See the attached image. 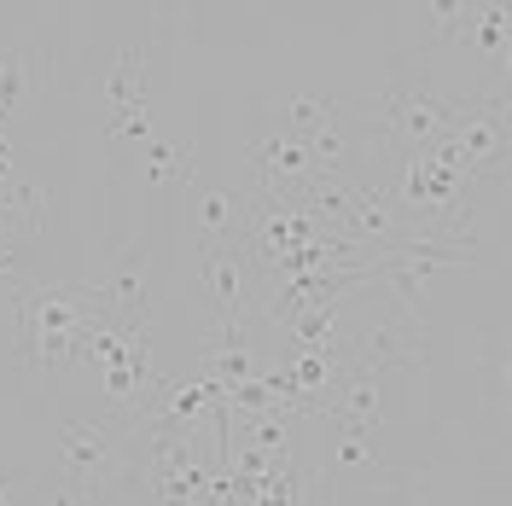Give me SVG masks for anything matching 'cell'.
<instances>
[{
  "instance_id": "12",
  "label": "cell",
  "mask_w": 512,
  "mask_h": 506,
  "mask_svg": "<svg viewBox=\"0 0 512 506\" xmlns=\"http://www.w3.org/2000/svg\"><path fill=\"white\" fill-rule=\"evenodd\" d=\"M99 94H105V111H111V117L146 105V47H140V41H123V53L105 70V88H99Z\"/></svg>"
},
{
  "instance_id": "13",
  "label": "cell",
  "mask_w": 512,
  "mask_h": 506,
  "mask_svg": "<svg viewBox=\"0 0 512 506\" xmlns=\"http://www.w3.org/2000/svg\"><path fill=\"white\" fill-rule=\"evenodd\" d=\"M140 152H146V181H152V187H175V181H187L192 163H198V146L181 140V134H152Z\"/></svg>"
},
{
  "instance_id": "11",
  "label": "cell",
  "mask_w": 512,
  "mask_h": 506,
  "mask_svg": "<svg viewBox=\"0 0 512 506\" xmlns=\"http://www.w3.org/2000/svg\"><path fill=\"white\" fill-rule=\"evenodd\" d=\"M251 506H309V466H303L297 448H286L268 472L256 477Z\"/></svg>"
},
{
  "instance_id": "9",
  "label": "cell",
  "mask_w": 512,
  "mask_h": 506,
  "mask_svg": "<svg viewBox=\"0 0 512 506\" xmlns=\"http://www.w3.org/2000/svg\"><path fill=\"white\" fill-rule=\"evenodd\" d=\"M94 291H99V309L111 320L146 326V309H152V297H146V245H123L117 262H111V274H105Z\"/></svg>"
},
{
  "instance_id": "7",
  "label": "cell",
  "mask_w": 512,
  "mask_h": 506,
  "mask_svg": "<svg viewBox=\"0 0 512 506\" xmlns=\"http://www.w3.org/2000/svg\"><path fill=\"white\" fill-rule=\"evenodd\" d=\"M309 181H315L309 146L274 111L256 117L251 123V192H262V198H297Z\"/></svg>"
},
{
  "instance_id": "5",
  "label": "cell",
  "mask_w": 512,
  "mask_h": 506,
  "mask_svg": "<svg viewBox=\"0 0 512 506\" xmlns=\"http://www.w3.org/2000/svg\"><path fill=\"white\" fill-rule=\"evenodd\" d=\"M198 280H204V291L216 297L222 326H239V332H245L251 315H262V291H268V280H262V268H256L245 233H239V239H216V245H198Z\"/></svg>"
},
{
  "instance_id": "4",
  "label": "cell",
  "mask_w": 512,
  "mask_h": 506,
  "mask_svg": "<svg viewBox=\"0 0 512 506\" xmlns=\"http://www.w3.org/2000/svg\"><path fill=\"white\" fill-rule=\"evenodd\" d=\"M82 361H94L99 367V384H105V408L111 419H140V413L152 408V390H158V361H152V349H146V326H123V320H111L99 309L88 320V332H82Z\"/></svg>"
},
{
  "instance_id": "17",
  "label": "cell",
  "mask_w": 512,
  "mask_h": 506,
  "mask_svg": "<svg viewBox=\"0 0 512 506\" xmlns=\"http://www.w3.org/2000/svg\"><path fill=\"white\" fill-rule=\"evenodd\" d=\"M0 506H18V472L0 466Z\"/></svg>"
},
{
  "instance_id": "2",
  "label": "cell",
  "mask_w": 512,
  "mask_h": 506,
  "mask_svg": "<svg viewBox=\"0 0 512 506\" xmlns=\"http://www.w3.org/2000/svg\"><path fill=\"white\" fill-rule=\"evenodd\" d=\"M99 315V291L82 280H18V355L35 373L82 361V332Z\"/></svg>"
},
{
  "instance_id": "8",
  "label": "cell",
  "mask_w": 512,
  "mask_h": 506,
  "mask_svg": "<svg viewBox=\"0 0 512 506\" xmlns=\"http://www.w3.org/2000/svg\"><path fill=\"white\" fill-rule=\"evenodd\" d=\"M41 76H47V53L35 47V35H6L0 41V134L12 117H24L35 105Z\"/></svg>"
},
{
  "instance_id": "1",
  "label": "cell",
  "mask_w": 512,
  "mask_h": 506,
  "mask_svg": "<svg viewBox=\"0 0 512 506\" xmlns=\"http://www.w3.org/2000/svg\"><path fill=\"white\" fill-rule=\"evenodd\" d=\"M460 88H448L437 70H402L379 99H367L355 111V123L367 134V146H384L390 158H408V152H425V146H443L454 117L466 111Z\"/></svg>"
},
{
  "instance_id": "10",
  "label": "cell",
  "mask_w": 512,
  "mask_h": 506,
  "mask_svg": "<svg viewBox=\"0 0 512 506\" xmlns=\"http://www.w3.org/2000/svg\"><path fill=\"white\" fill-rule=\"evenodd\" d=\"M204 379L216 384V390H239L245 379H256L262 367H256V355H251V332H239V326H216V338H210V349H204Z\"/></svg>"
},
{
  "instance_id": "18",
  "label": "cell",
  "mask_w": 512,
  "mask_h": 506,
  "mask_svg": "<svg viewBox=\"0 0 512 506\" xmlns=\"http://www.w3.org/2000/svg\"><path fill=\"white\" fill-rule=\"evenodd\" d=\"M47 506H88V501H82V495H70V489H59V495H53Z\"/></svg>"
},
{
  "instance_id": "16",
  "label": "cell",
  "mask_w": 512,
  "mask_h": 506,
  "mask_svg": "<svg viewBox=\"0 0 512 506\" xmlns=\"http://www.w3.org/2000/svg\"><path fill=\"white\" fill-rule=\"evenodd\" d=\"M105 134H111V140H134V146H146V140L158 134V123H152V111H146V105H134V111L105 117Z\"/></svg>"
},
{
  "instance_id": "3",
  "label": "cell",
  "mask_w": 512,
  "mask_h": 506,
  "mask_svg": "<svg viewBox=\"0 0 512 506\" xmlns=\"http://www.w3.org/2000/svg\"><path fill=\"white\" fill-rule=\"evenodd\" d=\"M59 483L88 506H117L128 495V419L70 413L59 425Z\"/></svg>"
},
{
  "instance_id": "14",
  "label": "cell",
  "mask_w": 512,
  "mask_h": 506,
  "mask_svg": "<svg viewBox=\"0 0 512 506\" xmlns=\"http://www.w3.org/2000/svg\"><path fill=\"white\" fill-rule=\"evenodd\" d=\"M245 233V198L210 187L198 198V245H216V239H239Z\"/></svg>"
},
{
  "instance_id": "15",
  "label": "cell",
  "mask_w": 512,
  "mask_h": 506,
  "mask_svg": "<svg viewBox=\"0 0 512 506\" xmlns=\"http://www.w3.org/2000/svg\"><path fill=\"white\" fill-rule=\"evenodd\" d=\"M332 472H344V477H379L384 472L379 431H338V437H332Z\"/></svg>"
},
{
  "instance_id": "6",
  "label": "cell",
  "mask_w": 512,
  "mask_h": 506,
  "mask_svg": "<svg viewBox=\"0 0 512 506\" xmlns=\"http://www.w3.org/2000/svg\"><path fill=\"white\" fill-rule=\"evenodd\" d=\"M443 152L472 181H495L501 158H507V88H489L483 99H466V111L454 117Z\"/></svg>"
}]
</instances>
